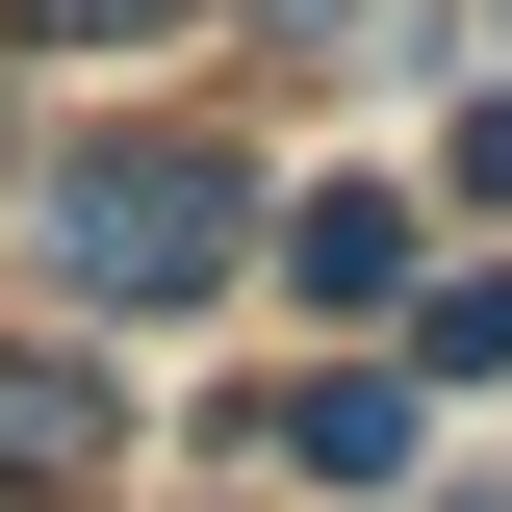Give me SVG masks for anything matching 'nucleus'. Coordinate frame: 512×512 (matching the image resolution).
<instances>
[{"label": "nucleus", "instance_id": "f257e3e1", "mask_svg": "<svg viewBox=\"0 0 512 512\" xmlns=\"http://www.w3.org/2000/svg\"><path fill=\"white\" fill-rule=\"evenodd\" d=\"M77 282H205V180H77Z\"/></svg>", "mask_w": 512, "mask_h": 512}]
</instances>
